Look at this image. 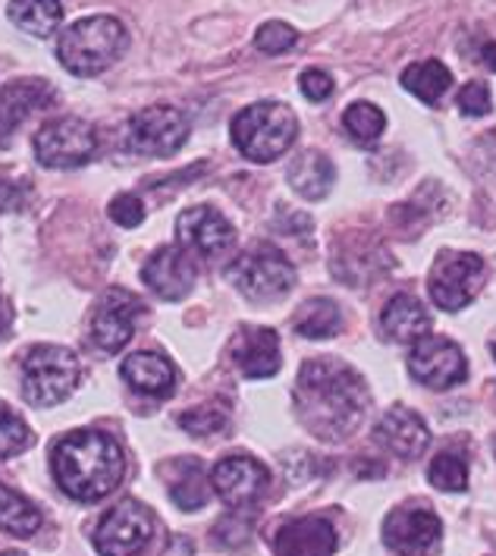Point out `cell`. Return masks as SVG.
Returning a JSON list of instances; mask_svg holds the SVG:
<instances>
[{"mask_svg":"<svg viewBox=\"0 0 496 556\" xmlns=\"http://www.w3.org/2000/svg\"><path fill=\"white\" fill-rule=\"evenodd\" d=\"M38 528H41V513L23 494L0 484V531L13 538H29Z\"/></svg>","mask_w":496,"mask_h":556,"instance_id":"83f0119b","label":"cell"},{"mask_svg":"<svg viewBox=\"0 0 496 556\" xmlns=\"http://www.w3.org/2000/svg\"><path fill=\"white\" fill-rule=\"evenodd\" d=\"M411 378L431 390H449L468 378V362L462 346L446 337H421L409 355Z\"/></svg>","mask_w":496,"mask_h":556,"instance_id":"8fae6325","label":"cell"},{"mask_svg":"<svg viewBox=\"0 0 496 556\" xmlns=\"http://www.w3.org/2000/svg\"><path fill=\"white\" fill-rule=\"evenodd\" d=\"M428 481L437 488V491H446V494H459L468 488V466L462 456L456 453H440L437 459L428 466Z\"/></svg>","mask_w":496,"mask_h":556,"instance_id":"4dcf8cb0","label":"cell"},{"mask_svg":"<svg viewBox=\"0 0 496 556\" xmlns=\"http://www.w3.org/2000/svg\"><path fill=\"white\" fill-rule=\"evenodd\" d=\"M0 556H23V554H13V551H10V554H0Z\"/></svg>","mask_w":496,"mask_h":556,"instance_id":"60d3db41","label":"cell"},{"mask_svg":"<svg viewBox=\"0 0 496 556\" xmlns=\"http://www.w3.org/2000/svg\"><path fill=\"white\" fill-rule=\"evenodd\" d=\"M142 315V302L126 290H107L98 299L91 315V340L104 352H119L136 333V321Z\"/></svg>","mask_w":496,"mask_h":556,"instance_id":"5bb4252c","label":"cell"},{"mask_svg":"<svg viewBox=\"0 0 496 556\" xmlns=\"http://www.w3.org/2000/svg\"><path fill=\"white\" fill-rule=\"evenodd\" d=\"M374 434H378L380 446H386L399 459H418L431 443V431H428L424 418L406 406H393L383 412Z\"/></svg>","mask_w":496,"mask_h":556,"instance_id":"ac0fdd59","label":"cell"},{"mask_svg":"<svg viewBox=\"0 0 496 556\" xmlns=\"http://www.w3.org/2000/svg\"><path fill=\"white\" fill-rule=\"evenodd\" d=\"M151 509L139 500H123L94 528V547L101 556H139L151 544Z\"/></svg>","mask_w":496,"mask_h":556,"instance_id":"30bf717a","label":"cell"},{"mask_svg":"<svg viewBox=\"0 0 496 556\" xmlns=\"http://www.w3.org/2000/svg\"><path fill=\"white\" fill-rule=\"evenodd\" d=\"M494 358H496V340H494Z\"/></svg>","mask_w":496,"mask_h":556,"instance_id":"b9f144b4","label":"cell"},{"mask_svg":"<svg viewBox=\"0 0 496 556\" xmlns=\"http://www.w3.org/2000/svg\"><path fill=\"white\" fill-rule=\"evenodd\" d=\"M54 88L44 79H16L0 88V146L16 132V126L29 117L31 111L48 108L54 101Z\"/></svg>","mask_w":496,"mask_h":556,"instance_id":"ffe728a7","label":"cell"},{"mask_svg":"<svg viewBox=\"0 0 496 556\" xmlns=\"http://www.w3.org/2000/svg\"><path fill=\"white\" fill-rule=\"evenodd\" d=\"M371 393L361 375L340 358H311L295 381L298 421L318 440H346L361 425Z\"/></svg>","mask_w":496,"mask_h":556,"instance_id":"6da1fadb","label":"cell"},{"mask_svg":"<svg viewBox=\"0 0 496 556\" xmlns=\"http://www.w3.org/2000/svg\"><path fill=\"white\" fill-rule=\"evenodd\" d=\"M211 484L224 497V503L249 506V503H255L267 491L270 471L264 469L258 459H252V456H227L211 471Z\"/></svg>","mask_w":496,"mask_h":556,"instance_id":"2e32d148","label":"cell"},{"mask_svg":"<svg viewBox=\"0 0 496 556\" xmlns=\"http://www.w3.org/2000/svg\"><path fill=\"white\" fill-rule=\"evenodd\" d=\"M481 151H487L491 154V164H496V129L487 139H481Z\"/></svg>","mask_w":496,"mask_h":556,"instance_id":"ab89813d","label":"cell"},{"mask_svg":"<svg viewBox=\"0 0 496 556\" xmlns=\"http://www.w3.org/2000/svg\"><path fill=\"white\" fill-rule=\"evenodd\" d=\"M29 182L0 176V211H23L29 205Z\"/></svg>","mask_w":496,"mask_h":556,"instance_id":"d590c367","label":"cell"},{"mask_svg":"<svg viewBox=\"0 0 496 556\" xmlns=\"http://www.w3.org/2000/svg\"><path fill=\"white\" fill-rule=\"evenodd\" d=\"M481 58H484V63H487V70H494V73H496V41H491V45H484Z\"/></svg>","mask_w":496,"mask_h":556,"instance_id":"f35d334b","label":"cell"},{"mask_svg":"<svg viewBox=\"0 0 496 556\" xmlns=\"http://www.w3.org/2000/svg\"><path fill=\"white\" fill-rule=\"evenodd\" d=\"M295 41H298V31L287 23H277V20L264 23L262 29L255 31V48L264 54H283V51L295 48Z\"/></svg>","mask_w":496,"mask_h":556,"instance_id":"d6a6232c","label":"cell"},{"mask_svg":"<svg viewBox=\"0 0 496 556\" xmlns=\"http://www.w3.org/2000/svg\"><path fill=\"white\" fill-rule=\"evenodd\" d=\"M440 538L443 522L428 506H399L383 522V544L399 556H431Z\"/></svg>","mask_w":496,"mask_h":556,"instance_id":"7c38bea8","label":"cell"},{"mask_svg":"<svg viewBox=\"0 0 496 556\" xmlns=\"http://www.w3.org/2000/svg\"><path fill=\"white\" fill-rule=\"evenodd\" d=\"M456 104H459V111H462L466 117H484V114L494 111V108H491V104H494L491 88L484 86V83H468V86H462Z\"/></svg>","mask_w":496,"mask_h":556,"instance_id":"836d02e7","label":"cell"},{"mask_svg":"<svg viewBox=\"0 0 496 556\" xmlns=\"http://www.w3.org/2000/svg\"><path fill=\"white\" fill-rule=\"evenodd\" d=\"M298 88H302V94H305L308 101H327V98L333 94V79H330V73H323V70H305V73L298 76Z\"/></svg>","mask_w":496,"mask_h":556,"instance_id":"8d00e7d4","label":"cell"},{"mask_svg":"<svg viewBox=\"0 0 496 556\" xmlns=\"http://www.w3.org/2000/svg\"><path fill=\"white\" fill-rule=\"evenodd\" d=\"M176 239H179V249L189 252L192 258H220L224 252H230L236 242L233 224L214 211L211 205H199L182 211L176 217Z\"/></svg>","mask_w":496,"mask_h":556,"instance_id":"4fadbf2b","label":"cell"},{"mask_svg":"<svg viewBox=\"0 0 496 556\" xmlns=\"http://www.w3.org/2000/svg\"><path fill=\"white\" fill-rule=\"evenodd\" d=\"M343 126H346V132H349L358 146H374L380 136H383V129H386V117H383V111L374 108V104L355 101L349 111L343 114Z\"/></svg>","mask_w":496,"mask_h":556,"instance_id":"f1b7e54d","label":"cell"},{"mask_svg":"<svg viewBox=\"0 0 496 556\" xmlns=\"http://www.w3.org/2000/svg\"><path fill=\"white\" fill-rule=\"evenodd\" d=\"M94 151H98V132L82 117L48 119L35 132V157L54 170L82 167L94 157Z\"/></svg>","mask_w":496,"mask_h":556,"instance_id":"9c48e42d","label":"cell"},{"mask_svg":"<svg viewBox=\"0 0 496 556\" xmlns=\"http://www.w3.org/2000/svg\"><path fill=\"white\" fill-rule=\"evenodd\" d=\"M186 139H189V117L170 104H157V108H145L132 114L119 132L123 151L142 154V157H167L179 151Z\"/></svg>","mask_w":496,"mask_h":556,"instance_id":"52a82bcc","label":"cell"},{"mask_svg":"<svg viewBox=\"0 0 496 556\" xmlns=\"http://www.w3.org/2000/svg\"><path fill=\"white\" fill-rule=\"evenodd\" d=\"M195 277H199V264H195V258L189 252H182L179 245L176 249L174 245L157 249L148 258L145 267H142V280L161 299H167V302H179V299H186V295L192 293Z\"/></svg>","mask_w":496,"mask_h":556,"instance_id":"9a60e30c","label":"cell"},{"mask_svg":"<svg viewBox=\"0 0 496 556\" xmlns=\"http://www.w3.org/2000/svg\"><path fill=\"white\" fill-rule=\"evenodd\" d=\"M10 324H13V308H10V305H7V302L0 299V337H3L7 330H10Z\"/></svg>","mask_w":496,"mask_h":556,"instance_id":"74e56055","label":"cell"},{"mask_svg":"<svg viewBox=\"0 0 496 556\" xmlns=\"http://www.w3.org/2000/svg\"><path fill=\"white\" fill-rule=\"evenodd\" d=\"M170 497H174L176 506H179V509H186V513H192V509L205 506L207 500H211V488H207V481H205V469H202V463H199V459H179V463H176Z\"/></svg>","mask_w":496,"mask_h":556,"instance_id":"4316f807","label":"cell"},{"mask_svg":"<svg viewBox=\"0 0 496 556\" xmlns=\"http://www.w3.org/2000/svg\"><path fill=\"white\" fill-rule=\"evenodd\" d=\"M119 375L142 396L164 400L176 393V368L161 352H132L129 358H123Z\"/></svg>","mask_w":496,"mask_h":556,"instance_id":"44dd1931","label":"cell"},{"mask_svg":"<svg viewBox=\"0 0 496 556\" xmlns=\"http://www.w3.org/2000/svg\"><path fill=\"white\" fill-rule=\"evenodd\" d=\"M82 378L79 355L63 346H35L23 358V400L38 409H51L73 396Z\"/></svg>","mask_w":496,"mask_h":556,"instance_id":"5b68a950","label":"cell"},{"mask_svg":"<svg viewBox=\"0 0 496 556\" xmlns=\"http://www.w3.org/2000/svg\"><path fill=\"white\" fill-rule=\"evenodd\" d=\"M7 13L13 26H20L35 38H48L51 31H58L63 20V3L60 0H10Z\"/></svg>","mask_w":496,"mask_h":556,"instance_id":"cb8c5ba5","label":"cell"},{"mask_svg":"<svg viewBox=\"0 0 496 556\" xmlns=\"http://www.w3.org/2000/svg\"><path fill=\"white\" fill-rule=\"evenodd\" d=\"M336 551V528L323 516L292 519L274 534L277 556H333Z\"/></svg>","mask_w":496,"mask_h":556,"instance_id":"d6986e66","label":"cell"},{"mask_svg":"<svg viewBox=\"0 0 496 556\" xmlns=\"http://www.w3.org/2000/svg\"><path fill=\"white\" fill-rule=\"evenodd\" d=\"M51 471L66 497L94 503L117 491L126 471V456L117 440L104 431H73L54 443Z\"/></svg>","mask_w":496,"mask_h":556,"instance_id":"7a4b0ae2","label":"cell"},{"mask_svg":"<svg viewBox=\"0 0 496 556\" xmlns=\"http://www.w3.org/2000/svg\"><path fill=\"white\" fill-rule=\"evenodd\" d=\"M380 327L393 343H418L421 337L431 333V315L424 312V305L415 295L399 293L383 305Z\"/></svg>","mask_w":496,"mask_h":556,"instance_id":"7402d4cb","label":"cell"},{"mask_svg":"<svg viewBox=\"0 0 496 556\" xmlns=\"http://www.w3.org/2000/svg\"><path fill=\"white\" fill-rule=\"evenodd\" d=\"M111 220L119 224V227H126V230H136V227L145 220V205H142V199L132 195V192L117 195V199L111 202Z\"/></svg>","mask_w":496,"mask_h":556,"instance_id":"e575fe53","label":"cell"},{"mask_svg":"<svg viewBox=\"0 0 496 556\" xmlns=\"http://www.w3.org/2000/svg\"><path fill=\"white\" fill-rule=\"evenodd\" d=\"M31 446V431L26 428V421L20 415L7 409L0 403V463L10 459V456H20L23 450Z\"/></svg>","mask_w":496,"mask_h":556,"instance_id":"1f68e13d","label":"cell"},{"mask_svg":"<svg viewBox=\"0 0 496 556\" xmlns=\"http://www.w3.org/2000/svg\"><path fill=\"white\" fill-rule=\"evenodd\" d=\"M179 428L192 438H211V434H224L230 428V415L224 406H195L186 409L179 418Z\"/></svg>","mask_w":496,"mask_h":556,"instance_id":"f546056e","label":"cell"},{"mask_svg":"<svg viewBox=\"0 0 496 556\" xmlns=\"http://www.w3.org/2000/svg\"><path fill=\"white\" fill-rule=\"evenodd\" d=\"M230 355L239 371L252 381L274 378L280 371V337L270 327H245L239 330L230 346Z\"/></svg>","mask_w":496,"mask_h":556,"instance_id":"e0dca14e","label":"cell"},{"mask_svg":"<svg viewBox=\"0 0 496 556\" xmlns=\"http://www.w3.org/2000/svg\"><path fill=\"white\" fill-rule=\"evenodd\" d=\"M230 136L239 154H245L255 164H267L290 151L298 136V119L280 101H258L236 114Z\"/></svg>","mask_w":496,"mask_h":556,"instance_id":"277c9868","label":"cell"},{"mask_svg":"<svg viewBox=\"0 0 496 556\" xmlns=\"http://www.w3.org/2000/svg\"><path fill=\"white\" fill-rule=\"evenodd\" d=\"M449 86H453V73L440 60H418L403 73V88L424 104H437Z\"/></svg>","mask_w":496,"mask_h":556,"instance_id":"d4e9b609","label":"cell"},{"mask_svg":"<svg viewBox=\"0 0 496 556\" xmlns=\"http://www.w3.org/2000/svg\"><path fill=\"white\" fill-rule=\"evenodd\" d=\"M129 45V35L114 16H88L63 29L58 41L60 66L79 79H91L114 66Z\"/></svg>","mask_w":496,"mask_h":556,"instance_id":"3957f363","label":"cell"},{"mask_svg":"<svg viewBox=\"0 0 496 556\" xmlns=\"http://www.w3.org/2000/svg\"><path fill=\"white\" fill-rule=\"evenodd\" d=\"M340 327H343V312L333 299H308L295 315V330L308 340L336 337Z\"/></svg>","mask_w":496,"mask_h":556,"instance_id":"484cf974","label":"cell"},{"mask_svg":"<svg viewBox=\"0 0 496 556\" xmlns=\"http://www.w3.org/2000/svg\"><path fill=\"white\" fill-rule=\"evenodd\" d=\"M227 277H230L236 290L245 299H252V302L283 299L295 287V267L274 245H255L245 255H239L227 267Z\"/></svg>","mask_w":496,"mask_h":556,"instance_id":"8992f818","label":"cell"},{"mask_svg":"<svg viewBox=\"0 0 496 556\" xmlns=\"http://www.w3.org/2000/svg\"><path fill=\"white\" fill-rule=\"evenodd\" d=\"M290 186L308 202H321L323 195H330L336 170L330 164V157H323L321 151H305L290 164Z\"/></svg>","mask_w":496,"mask_h":556,"instance_id":"603a6c76","label":"cell"},{"mask_svg":"<svg viewBox=\"0 0 496 556\" xmlns=\"http://www.w3.org/2000/svg\"><path fill=\"white\" fill-rule=\"evenodd\" d=\"M494 453H496V440H494Z\"/></svg>","mask_w":496,"mask_h":556,"instance_id":"7bdbcfd3","label":"cell"},{"mask_svg":"<svg viewBox=\"0 0 496 556\" xmlns=\"http://www.w3.org/2000/svg\"><path fill=\"white\" fill-rule=\"evenodd\" d=\"M487 264L474 252H440L431 267V299L443 312H462L481 293Z\"/></svg>","mask_w":496,"mask_h":556,"instance_id":"ba28073f","label":"cell"}]
</instances>
